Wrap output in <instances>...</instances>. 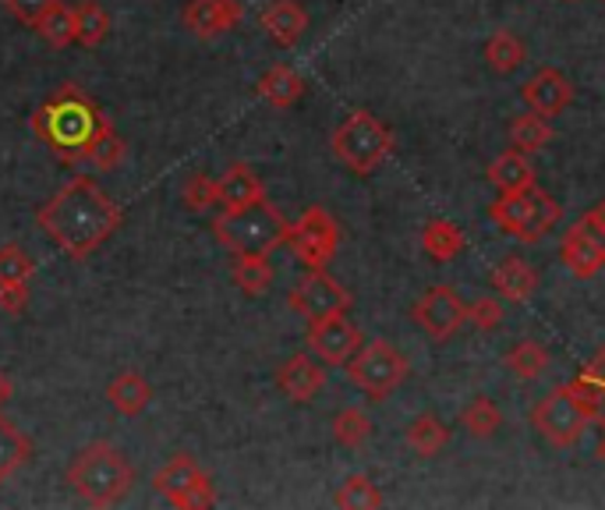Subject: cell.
I'll use <instances>...</instances> for the list:
<instances>
[{
    "instance_id": "1",
    "label": "cell",
    "mask_w": 605,
    "mask_h": 510,
    "mask_svg": "<svg viewBox=\"0 0 605 510\" xmlns=\"http://www.w3.org/2000/svg\"><path fill=\"white\" fill-rule=\"evenodd\" d=\"M36 223L64 255L82 263L121 231L124 210L92 178L78 174L54 199H46L40 206Z\"/></svg>"
},
{
    "instance_id": "2",
    "label": "cell",
    "mask_w": 605,
    "mask_h": 510,
    "mask_svg": "<svg viewBox=\"0 0 605 510\" xmlns=\"http://www.w3.org/2000/svg\"><path fill=\"white\" fill-rule=\"evenodd\" d=\"M110 118H103L100 103L75 82H64L36 114H32V132L51 149L60 164H89V153L110 132Z\"/></svg>"
},
{
    "instance_id": "3",
    "label": "cell",
    "mask_w": 605,
    "mask_h": 510,
    "mask_svg": "<svg viewBox=\"0 0 605 510\" xmlns=\"http://www.w3.org/2000/svg\"><path fill=\"white\" fill-rule=\"evenodd\" d=\"M68 486L89 507H114L135 486V468L121 446L96 440L75 454L68 465Z\"/></svg>"
},
{
    "instance_id": "4",
    "label": "cell",
    "mask_w": 605,
    "mask_h": 510,
    "mask_svg": "<svg viewBox=\"0 0 605 510\" xmlns=\"http://www.w3.org/2000/svg\"><path fill=\"white\" fill-rule=\"evenodd\" d=\"M213 234L216 242L234 252V255H269L273 248L287 245V237H291V220H287L273 202H251V206H242V210H223L216 220H213Z\"/></svg>"
},
{
    "instance_id": "5",
    "label": "cell",
    "mask_w": 605,
    "mask_h": 510,
    "mask_svg": "<svg viewBox=\"0 0 605 510\" xmlns=\"http://www.w3.org/2000/svg\"><path fill=\"white\" fill-rule=\"evenodd\" d=\"M329 146H333V156H337L350 174L369 178V174H376L393 153V132L386 121H379L372 114V110L358 107L337 124Z\"/></svg>"
},
{
    "instance_id": "6",
    "label": "cell",
    "mask_w": 605,
    "mask_h": 510,
    "mask_svg": "<svg viewBox=\"0 0 605 510\" xmlns=\"http://www.w3.org/2000/svg\"><path fill=\"white\" fill-rule=\"evenodd\" d=\"M489 217L506 237H514V242H520V245H535L549 231H556V223L563 220V202H556L549 191L531 185L524 191L500 196L489 206Z\"/></svg>"
},
{
    "instance_id": "7",
    "label": "cell",
    "mask_w": 605,
    "mask_h": 510,
    "mask_svg": "<svg viewBox=\"0 0 605 510\" xmlns=\"http://www.w3.org/2000/svg\"><path fill=\"white\" fill-rule=\"evenodd\" d=\"M411 365L390 341L361 344L358 355L347 362V379L369 397V401H386V397L407 379Z\"/></svg>"
},
{
    "instance_id": "8",
    "label": "cell",
    "mask_w": 605,
    "mask_h": 510,
    "mask_svg": "<svg viewBox=\"0 0 605 510\" xmlns=\"http://www.w3.org/2000/svg\"><path fill=\"white\" fill-rule=\"evenodd\" d=\"M287 245H291V252L305 269H326L340 248V223L333 220V213H326L323 206H309V210L291 223Z\"/></svg>"
},
{
    "instance_id": "9",
    "label": "cell",
    "mask_w": 605,
    "mask_h": 510,
    "mask_svg": "<svg viewBox=\"0 0 605 510\" xmlns=\"http://www.w3.org/2000/svg\"><path fill=\"white\" fill-rule=\"evenodd\" d=\"M531 425L538 429V436L560 446V451H567V446H573L581 436H584V425H587V414L581 411V404L573 401L570 390L560 387L546 393L541 401L535 404L531 411Z\"/></svg>"
},
{
    "instance_id": "10",
    "label": "cell",
    "mask_w": 605,
    "mask_h": 510,
    "mask_svg": "<svg viewBox=\"0 0 605 510\" xmlns=\"http://www.w3.org/2000/svg\"><path fill=\"white\" fill-rule=\"evenodd\" d=\"M411 319L418 323L433 341H450L453 333L468 323V306L450 284H436L411 306Z\"/></svg>"
},
{
    "instance_id": "11",
    "label": "cell",
    "mask_w": 605,
    "mask_h": 510,
    "mask_svg": "<svg viewBox=\"0 0 605 510\" xmlns=\"http://www.w3.org/2000/svg\"><path fill=\"white\" fill-rule=\"evenodd\" d=\"M287 306L312 323V319H323L333 312H350V291L340 280H333L326 269H309V274L291 287Z\"/></svg>"
},
{
    "instance_id": "12",
    "label": "cell",
    "mask_w": 605,
    "mask_h": 510,
    "mask_svg": "<svg viewBox=\"0 0 605 510\" xmlns=\"http://www.w3.org/2000/svg\"><path fill=\"white\" fill-rule=\"evenodd\" d=\"M361 330L347 312H333L309 323V351L323 365H347L361 347Z\"/></svg>"
},
{
    "instance_id": "13",
    "label": "cell",
    "mask_w": 605,
    "mask_h": 510,
    "mask_svg": "<svg viewBox=\"0 0 605 510\" xmlns=\"http://www.w3.org/2000/svg\"><path fill=\"white\" fill-rule=\"evenodd\" d=\"M560 259L578 280H592L595 274L605 269V228L595 223L592 217H581L573 228L563 234Z\"/></svg>"
},
{
    "instance_id": "14",
    "label": "cell",
    "mask_w": 605,
    "mask_h": 510,
    "mask_svg": "<svg viewBox=\"0 0 605 510\" xmlns=\"http://www.w3.org/2000/svg\"><path fill=\"white\" fill-rule=\"evenodd\" d=\"M242 0H188L184 11H181V22L191 36L199 40H216L223 32L237 29L242 22Z\"/></svg>"
},
{
    "instance_id": "15",
    "label": "cell",
    "mask_w": 605,
    "mask_h": 510,
    "mask_svg": "<svg viewBox=\"0 0 605 510\" xmlns=\"http://www.w3.org/2000/svg\"><path fill=\"white\" fill-rule=\"evenodd\" d=\"M520 96H524V103H528V110H535V114L556 118L573 103V86L560 68H538L528 82H524Z\"/></svg>"
},
{
    "instance_id": "16",
    "label": "cell",
    "mask_w": 605,
    "mask_h": 510,
    "mask_svg": "<svg viewBox=\"0 0 605 510\" xmlns=\"http://www.w3.org/2000/svg\"><path fill=\"white\" fill-rule=\"evenodd\" d=\"M277 387L287 401H294V404L315 401V393L326 387L323 362H318L315 355H291L277 369Z\"/></svg>"
},
{
    "instance_id": "17",
    "label": "cell",
    "mask_w": 605,
    "mask_h": 510,
    "mask_svg": "<svg viewBox=\"0 0 605 510\" xmlns=\"http://www.w3.org/2000/svg\"><path fill=\"white\" fill-rule=\"evenodd\" d=\"M259 25L280 51H291V46H298V40L309 32V11L301 8L298 0H269L259 14Z\"/></svg>"
},
{
    "instance_id": "18",
    "label": "cell",
    "mask_w": 605,
    "mask_h": 510,
    "mask_svg": "<svg viewBox=\"0 0 605 510\" xmlns=\"http://www.w3.org/2000/svg\"><path fill=\"white\" fill-rule=\"evenodd\" d=\"M567 390H570L573 401L581 404V411L587 414V422L605 425V347L567 382Z\"/></svg>"
},
{
    "instance_id": "19",
    "label": "cell",
    "mask_w": 605,
    "mask_h": 510,
    "mask_svg": "<svg viewBox=\"0 0 605 510\" xmlns=\"http://www.w3.org/2000/svg\"><path fill=\"white\" fill-rule=\"evenodd\" d=\"M216 185H220V210H242V206L266 199L262 178L248 164H231Z\"/></svg>"
},
{
    "instance_id": "20",
    "label": "cell",
    "mask_w": 605,
    "mask_h": 510,
    "mask_svg": "<svg viewBox=\"0 0 605 510\" xmlns=\"http://www.w3.org/2000/svg\"><path fill=\"white\" fill-rule=\"evenodd\" d=\"M492 287H496L500 298L514 301V306H524V301H531L538 291V274H535V266L517 259V255H509V259H503L492 269Z\"/></svg>"
},
{
    "instance_id": "21",
    "label": "cell",
    "mask_w": 605,
    "mask_h": 510,
    "mask_svg": "<svg viewBox=\"0 0 605 510\" xmlns=\"http://www.w3.org/2000/svg\"><path fill=\"white\" fill-rule=\"evenodd\" d=\"M489 185L500 191V196H509V191H524L535 185V167L528 153L520 149H506L489 164Z\"/></svg>"
},
{
    "instance_id": "22",
    "label": "cell",
    "mask_w": 605,
    "mask_h": 510,
    "mask_svg": "<svg viewBox=\"0 0 605 510\" xmlns=\"http://www.w3.org/2000/svg\"><path fill=\"white\" fill-rule=\"evenodd\" d=\"M107 401L114 404V411L124 414V419H135V414H142V411L149 408V401H153V387H149L146 376H138V373H121V376L110 379Z\"/></svg>"
},
{
    "instance_id": "23",
    "label": "cell",
    "mask_w": 605,
    "mask_h": 510,
    "mask_svg": "<svg viewBox=\"0 0 605 510\" xmlns=\"http://www.w3.org/2000/svg\"><path fill=\"white\" fill-rule=\"evenodd\" d=\"M259 96L277 110H287L294 107L301 96H305V78H301L294 68H287V64H277V68H269L262 78H259Z\"/></svg>"
},
{
    "instance_id": "24",
    "label": "cell",
    "mask_w": 605,
    "mask_h": 510,
    "mask_svg": "<svg viewBox=\"0 0 605 510\" xmlns=\"http://www.w3.org/2000/svg\"><path fill=\"white\" fill-rule=\"evenodd\" d=\"M464 231L453 220H428L422 231V252L436 263H453L464 252Z\"/></svg>"
},
{
    "instance_id": "25",
    "label": "cell",
    "mask_w": 605,
    "mask_h": 510,
    "mask_svg": "<svg viewBox=\"0 0 605 510\" xmlns=\"http://www.w3.org/2000/svg\"><path fill=\"white\" fill-rule=\"evenodd\" d=\"M202 475H205V472L195 465V457H191V454H173V457L167 461V465L153 475V489L159 492V497L173 500V497H181L184 489L195 486Z\"/></svg>"
},
{
    "instance_id": "26",
    "label": "cell",
    "mask_w": 605,
    "mask_h": 510,
    "mask_svg": "<svg viewBox=\"0 0 605 510\" xmlns=\"http://www.w3.org/2000/svg\"><path fill=\"white\" fill-rule=\"evenodd\" d=\"M231 277L237 287H242V295H248V298L269 295V287H273V266H269V255H255V252L234 255Z\"/></svg>"
},
{
    "instance_id": "27",
    "label": "cell",
    "mask_w": 605,
    "mask_h": 510,
    "mask_svg": "<svg viewBox=\"0 0 605 510\" xmlns=\"http://www.w3.org/2000/svg\"><path fill=\"white\" fill-rule=\"evenodd\" d=\"M404 443L418 457H436L439 451H446V443H450V429H446V422L436 419V414H418V419L404 429Z\"/></svg>"
},
{
    "instance_id": "28",
    "label": "cell",
    "mask_w": 605,
    "mask_h": 510,
    "mask_svg": "<svg viewBox=\"0 0 605 510\" xmlns=\"http://www.w3.org/2000/svg\"><path fill=\"white\" fill-rule=\"evenodd\" d=\"M29 457H32V440L14 422L0 419V486L19 468H25Z\"/></svg>"
},
{
    "instance_id": "29",
    "label": "cell",
    "mask_w": 605,
    "mask_h": 510,
    "mask_svg": "<svg viewBox=\"0 0 605 510\" xmlns=\"http://www.w3.org/2000/svg\"><path fill=\"white\" fill-rule=\"evenodd\" d=\"M552 142V124L549 118H541L535 114V110H528V114H520L509 121V146L520 149V153H538V149H546Z\"/></svg>"
},
{
    "instance_id": "30",
    "label": "cell",
    "mask_w": 605,
    "mask_h": 510,
    "mask_svg": "<svg viewBox=\"0 0 605 510\" xmlns=\"http://www.w3.org/2000/svg\"><path fill=\"white\" fill-rule=\"evenodd\" d=\"M524 57H528V46L506 29L485 43V64H489V71H496V75H514L524 64Z\"/></svg>"
},
{
    "instance_id": "31",
    "label": "cell",
    "mask_w": 605,
    "mask_h": 510,
    "mask_svg": "<svg viewBox=\"0 0 605 510\" xmlns=\"http://www.w3.org/2000/svg\"><path fill=\"white\" fill-rule=\"evenodd\" d=\"M107 36H110V14L96 4V0L75 4V40L82 43L86 51H96Z\"/></svg>"
},
{
    "instance_id": "32",
    "label": "cell",
    "mask_w": 605,
    "mask_h": 510,
    "mask_svg": "<svg viewBox=\"0 0 605 510\" xmlns=\"http://www.w3.org/2000/svg\"><path fill=\"white\" fill-rule=\"evenodd\" d=\"M333 507L340 510H376L382 507V492L379 486H372L369 475H347L344 483L333 492Z\"/></svg>"
},
{
    "instance_id": "33",
    "label": "cell",
    "mask_w": 605,
    "mask_h": 510,
    "mask_svg": "<svg viewBox=\"0 0 605 510\" xmlns=\"http://www.w3.org/2000/svg\"><path fill=\"white\" fill-rule=\"evenodd\" d=\"M506 369L514 373L517 379L531 382V379H538L541 373L549 369V351L541 347L538 341H520V344L509 347V355H506Z\"/></svg>"
},
{
    "instance_id": "34",
    "label": "cell",
    "mask_w": 605,
    "mask_h": 510,
    "mask_svg": "<svg viewBox=\"0 0 605 510\" xmlns=\"http://www.w3.org/2000/svg\"><path fill=\"white\" fill-rule=\"evenodd\" d=\"M329 429H333V440H337L340 446L358 451V446H365L372 436V419L361 408H344V411H337V419H333Z\"/></svg>"
},
{
    "instance_id": "35",
    "label": "cell",
    "mask_w": 605,
    "mask_h": 510,
    "mask_svg": "<svg viewBox=\"0 0 605 510\" xmlns=\"http://www.w3.org/2000/svg\"><path fill=\"white\" fill-rule=\"evenodd\" d=\"M460 425H464L474 440H489V436L500 433L503 414H500L496 404L489 401V397H474V401L464 411H460Z\"/></svg>"
},
{
    "instance_id": "36",
    "label": "cell",
    "mask_w": 605,
    "mask_h": 510,
    "mask_svg": "<svg viewBox=\"0 0 605 510\" xmlns=\"http://www.w3.org/2000/svg\"><path fill=\"white\" fill-rule=\"evenodd\" d=\"M36 32L43 36V43L54 46V51H64V46L78 43L75 40V8L57 4L54 11H46L40 19V25H36Z\"/></svg>"
},
{
    "instance_id": "37",
    "label": "cell",
    "mask_w": 605,
    "mask_h": 510,
    "mask_svg": "<svg viewBox=\"0 0 605 510\" xmlns=\"http://www.w3.org/2000/svg\"><path fill=\"white\" fill-rule=\"evenodd\" d=\"M181 199L191 213H210L220 206V185L210 178V174H188V181H184V191H181Z\"/></svg>"
},
{
    "instance_id": "38",
    "label": "cell",
    "mask_w": 605,
    "mask_h": 510,
    "mask_svg": "<svg viewBox=\"0 0 605 510\" xmlns=\"http://www.w3.org/2000/svg\"><path fill=\"white\" fill-rule=\"evenodd\" d=\"M36 274V259L22 245H4L0 248V287L4 284H29Z\"/></svg>"
},
{
    "instance_id": "39",
    "label": "cell",
    "mask_w": 605,
    "mask_h": 510,
    "mask_svg": "<svg viewBox=\"0 0 605 510\" xmlns=\"http://www.w3.org/2000/svg\"><path fill=\"white\" fill-rule=\"evenodd\" d=\"M121 159H124V138L114 132V127H110V132L96 142V149L89 153V164L100 167V170H114Z\"/></svg>"
},
{
    "instance_id": "40",
    "label": "cell",
    "mask_w": 605,
    "mask_h": 510,
    "mask_svg": "<svg viewBox=\"0 0 605 510\" xmlns=\"http://www.w3.org/2000/svg\"><path fill=\"white\" fill-rule=\"evenodd\" d=\"M468 323H474L478 330H485V333L500 330L503 326V306L496 298H478L468 306Z\"/></svg>"
},
{
    "instance_id": "41",
    "label": "cell",
    "mask_w": 605,
    "mask_h": 510,
    "mask_svg": "<svg viewBox=\"0 0 605 510\" xmlns=\"http://www.w3.org/2000/svg\"><path fill=\"white\" fill-rule=\"evenodd\" d=\"M170 503L178 507V510H205V507H213L216 503V489L210 483V475H202L195 486L184 489L181 497H173Z\"/></svg>"
},
{
    "instance_id": "42",
    "label": "cell",
    "mask_w": 605,
    "mask_h": 510,
    "mask_svg": "<svg viewBox=\"0 0 605 510\" xmlns=\"http://www.w3.org/2000/svg\"><path fill=\"white\" fill-rule=\"evenodd\" d=\"M60 4V0H4V8L19 19L22 25H32L36 29L40 25V19L46 11H54Z\"/></svg>"
},
{
    "instance_id": "43",
    "label": "cell",
    "mask_w": 605,
    "mask_h": 510,
    "mask_svg": "<svg viewBox=\"0 0 605 510\" xmlns=\"http://www.w3.org/2000/svg\"><path fill=\"white\" fill-rule=\"evenodd\" d=\"M29 306V284H4L0 287V309L8 315H19Z\"/></svg>"
},
{
    "instance_id": "44",
    "label": "cell",
    "mask_w": 605,
    "mask_h": 510,
    "mask_svg": "<svg viewBox=\"0 0 605 510\" xmlns=\"http://www.w3.org/2000/svg\"><path fill=\"white\" fill-rule=\"evenodd\" d=\"M11 393H14L11 379H8L4 373H0V404H4V401H11Z\"/></svg>"
},
{
    "instance_id": "45",
    "label": "cell",
    "mask_w": 605,
    "mask_h": 510,
    "mask_svg": "<svg viewBox=\"0 0 605 510\" xmlns=\"http://www.w3.org/2000/svg\"><path fill=\"white\" fill-rule=\"evenodd\" d=\"M595 457H598V465L605 468V433H602V440H598V446H595Z\"/></svg>"
},
{
    "instance_id": "46",
    "label": "cell",
    "mask_w": 605,
    "mask_h": 510,
    "mask_svg": "<svg viewBox=\"0 0 605 510\" xmlns=\"http://www.w3.org/2000/svg\"><path fill=\"white\" fill-rule=\"evenodd\" d=\"M602 4H605V0H602Z\"/></svg>"
}]
</instances>
